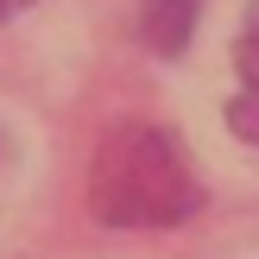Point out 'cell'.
Here are the masks:
<instances>
[{"label":"cell","mask_w":259,"mask_h":259,"mask_svg":"<svg viewBox=\"0 0 259 259\" xmlns=\"http://www.w3.org/2000/svg\"><path fill=\"white\" fill-rule=\"evenodd\" d=\"M234 63H240V95L228 101V126H234L240 139H253V146H259V0H253L247 25H240Z\"/></svg>","instance_id":"cell-2"},{"label":"cell","mask_w":259,"mask_h":259,"mask_svg":"<svg viewBox=\"0 0 259 259\" xmlns=\"http://www.w3.org/2000/svg\"><path fill=\"white\" fill-rule=\"evenodd\" d=\"M202 0H139V38H146L158 57H184L190 32H196Z\"/></svg>","instance_id":"cell-3"},{"label":"cell","mask_w":259,"mask_h":259,"mask_svg":"<svg viewBox=\"0 0 259 259\" xmlns=\"http://www.w3.org/2000/svg\"><path fill=\"white\" fill-rule=\"evenodd\" d=\"M19 7H32V0H0V25H7L13 13H19Z\"/></svg>","instance_id":"cell-4"},{"label":"cell","mask_w":259,"mask_h":259,"mask_svg":"<svg viewBox=\"0 0 259 259\" xmlns=\"http://www.w3.org/2000/svg\"><path fill=\"white\" fill-rule=\"evenodd\" d=\"M89 209L108 228H177L202 209V177L171 133L120 126L101 139L89 171Z\"/></svg>","instance_id":"cell-1"}]
</instances>
